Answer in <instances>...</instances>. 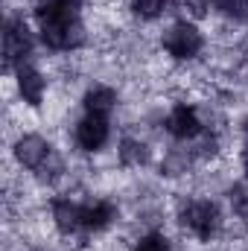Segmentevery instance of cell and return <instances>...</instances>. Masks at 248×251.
Wrapping results in <instances>:
<instances>
[{
	"label": "cell",
	"instance_id": "1",
	"mask_svg": "<svg viewBox=\"0 0 248 251\" xmlns=\"http://www.w3.org/2000/svg\"><path fill=\"white\" fill-rule=\"evenodd\" d=\"M164 47H167L175 59H190V56H196V53L201 50V35H198V29L190 26V24H175V26L167 32Z\"/></svg>",
	"mask_w": 248,
	"mask_h": 251
},
{
	"label": "cell",
	"instance_id": "2",
	"mask_svg": "<svg viewBox=\"0 0 248 251\" xmlns=\"http://www.w3.org/2000/svg\"><path fill=\"white\" fill-rule=\"evenodd\" d=\"M32 50V41H29V32H26V24L24 21H9L6 26V35H3V56L6 62H21L26 59Z\"/></svg>",
	"mask_w": 248,
	"mask_h": 251
},
{
	"label": "cell",
	"instance_id": "3",
	"mask_svg": "<svg viewBox=\"0 0 248 251\" xmlns=\"http://www.w3.org/2000/svg\"><path fill=\"white\" fill-rule=\"evenodd\" d=\"M105 137H108V123H105V117H99V114H88V117L79 123V128H76V140H79V146L88 149V152L99 149V146L105 143Z\"/></svg>",
	"mask_w": 248,
	"mask_h": 251
},
{
	"label": "cell",
	"instance_id": "4",
	"mask_svg": "<svg viewBox=\"0 0 248 251\" xmlns=\"http://www.w3.org/2000/svg\"><path fill=\"white\" fill-rule=\"evenodd\" d=\"M184 222L201 240H207L213 234V228H216V207L210 201H196L184 210Z\"/></svg>",
	"mask_w": 248,
	"mask_h": 251
},
{
	"label": "cell",
	"instance_id": "5",
	"mask_svg": "<svg viewBox=\"0 0 248 251\" xmlns=\"http://www.w3.org/2000/svg\"><path fill=\"white\" fill-rule=\"evenodd\" d=\"M15 155H18V161H21L24 167H38V164L47 158V143H44L38 134H26V137L18 140Z\"/></svg>",
	"mask_w": 248,
	"mask_h": 251
},
{
	"label": "cell",
	"instance_id": "6",
	"mask_svg": "<svg viewBox=\"0 0 248 251\" xmlns=\"http://www.w3.org/2000/svg\"><path fill=\"white\" fill-rule=\"evenodd\" d=\"M18 88H21V94H24L26 102L38 105V102H41V94H44V79H41L38 70L21 67V70H18Z\"/></svg>",
	"mask_w": 248,
	"mask_h": 251
},
{
	"label": "cell",
	"instance_id": "7",
	"mask_svg": "<svg viewBox=\"0 0 248 251\" xmlns=\"http://www.w3.org/2000/svg\"><path fill=\"white\" fill-rule=\"evenodd\" d=\"M167 126H170V131H173L175 137H193V134H198V117H196V111L187 108V105L175 108V111L170 114Z\"/></svg>",
	"mask_w": 248,
	"mask_h": 251
},
{
	"label": "cell",
	"instance_id": "8",
	"mask_svg": "<svg viewBox=\"0 0 248 251\" xmlns=\"http://www.w3.org/2000/svg\"><path fill=\"white\" fill-rule=\"evenodd\" d=\"M53 216H56L59 231H64V234H70V231H76V228L82 225V210H79L73 201H56Z\"/></svg>",
	"mask_w": 248,
	"mask_h": 251
},
{
	"label": "cell",
	"instance_id": "9",
	"mask_svg": "<svg viewBox=\"0 0 248 251\" xmlns=\"http://www.w3.org/2000/svg\"><path fill=\"white\" fill-rule=\"evenodd\" d=\"M114 102H117V97H114L111 88H94V91L85 97V108H88L91 114H99V117H105V114L114 108Z\"/></svg>",
	"mask_w": 248,
	"mask_h": 251
},
{
	"label": "cell",
	"instance_id": "10",
	"mask_svg": "<svg viewBox=\"0 0 248 251\" xmlns=\"http://www.w3.org/2000/svg\"><path fill=\"white\" fill-rule=\"evenodd\" d=\"M108 219H111V204H105V201H97V204H91V207L82 210V225L85 228H94V231L105 228Z\"/></svg>",
	"mask_w": 248,
	"mask_h": 251
},
{
	"label": "cell",
	"instance_id": "11",
	"mask_svg": "<svg viewBox=\"0 0 248 251\" xmlns=\"http://www.w3.org/2000/svg\"><path fill=\"white\" fill-rule=\"evenodd\" d=\"M120 158H123V164H128V167H140V164H146L149 152H146L143 143H137V140H125L123 149H120Z\"/></svg>",
	"mask_w": 248,
	"mask_h": 251
},
{
	"label": "cell",
	"instance_id": "12",
	"mask_svg": "<svg viewBox=\"0 0 248 251\" xmlns=\"http://www.w3.org/2000/svg\"><path fill=\"white\" fill-rule=\"evenodd\" d=\"M164 3H167V0H134V9H137V15H143V18H155V15H161Z\"/></svg>",
	"mask_w": 248,
	"mask_h": 251
},
{
	"label": "cell",
	"instance_id": "13",
	"mask_svg": "<svg viewBox=\"0 0 248 251\" xmlns=\"http://www.w3.org/2000/svg\"><path fill=\"white\" fill-rule=\"evenodd\" d=\"M231 204L240 216H248V187H234L231 190Z\"/></svg>",
	"mask_w": 248,
	"mask_h": 251
},
{
	"label": "cell",
	"instance_id": "14",
	"mask_svg": "<svg viewBox=\"0 0 248 251\" xmlns=\"http://www.w3.org/2000/svg\"><path fill=\"white\" fill-rule=\"evenodd\" d=\"M134 251H170V246H167V240H164V237L152 234V237H146V240H143Z\"/></svg>",
	"mask_w": 248,
	"mask_h": 251
},
{
	"label": "cell",
	"instance_id": "15",
	"mask_svg": "<svg viewBox=\"0 0 248 251\" xmlns=\"http://www.w3.org/2000/svg\"><path fill=\"white\" fill-rule=\"evenodd\" d=\"M216 3H219L225 12H243L248 6V0H216Z\"/></svg>",
	"mask_w": 248,
	"mask_h": 251
},
{
	"label": "cell",
	"instance_id": "16",
	"mask_svg": "<svg viewBox=\"0 0 248 251\" xmlns=\"http://www.w3.org/2000/svg\"><path fill=\"white\" fill-rule=\"evenodd\" d=\"M246 176H248V155H246Z\"/></svg>",
	"mask_w": 248,
	"mask_h": 251
},
{
	"label": "cell",
	"instance_id": "17",
	"mask_svg": "<svg viewBox=\"0 0 248 251\" xmlns=\"http://www.w3.org/2000/svg\"><path fill=\"white\" fill-rule=\"evenodd\" d=\"M246 134H248V123H246Z\"/></svg>",
	"mask_w": 248,
	"mask_h": 251
}]
</instances>
